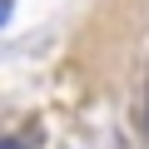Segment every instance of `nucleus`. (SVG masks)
I'll return each instance as SVG.
<instances>
[{
	"instance_id": "nucleus-1",
	"label": "nucleus",
	"mask_w": 149,
	"mask_h": 149,
	"mask_svg": "<svg viewBox=\"0 0 149 149\" xmlns=\"http://www.w3.org/2000/svg\"><path fill=\"white\" fill-rule=\"evenodd\" d=\"M10 20V0H0V25H5Z\"/></svg>"
},
{
	"instance_id": "nucleus-3",
	"label": "nucleus",
	"mask_w": 149,
	"mask_h": 149,
	"mask_svg": "<svg viewBox=\"0 0 149 149\" xmlns=\"http://www.w3.org/2000/svg\"><path fill=\"white\" fill-rule=\"evenodd\" d=\"M144 129H149V109H144Z\"/></svg>"
},
{
	"instance_id": "nucleus-2",
	"label": "nucleus",
	"mask_w": 149,
	"mask_h": 149,
	"mask_svg": "<svg viewBox=\"0 0 149 149\" xmlns=\"http://www.w3.org/2000/svg\"><path fill=\"white\" fill-rule=\"evenodd\" d=\"M0 149H25V144L20 139H0Z\"/></svg>"
}]
</instances>
